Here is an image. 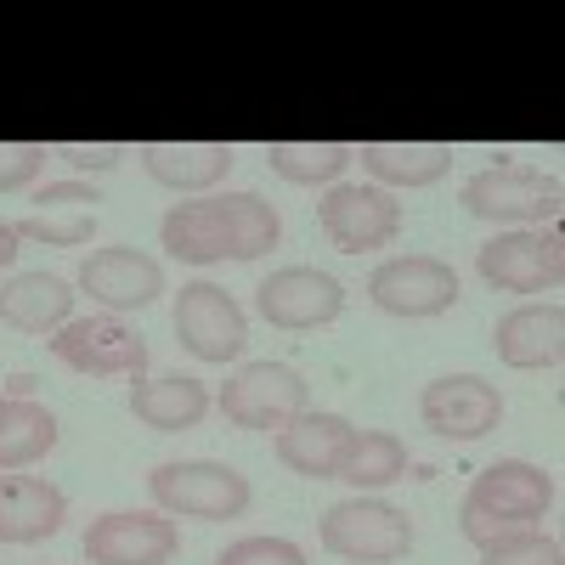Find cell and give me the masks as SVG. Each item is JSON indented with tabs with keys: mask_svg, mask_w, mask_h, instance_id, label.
<instances>
[{
	"mask_svg": "<svg viewBox=\"0 0 565 565\" xmlns=\"http://www.w3.org/2000/svg\"><path fill=\"white\" fill-rule=\"evenodd\" d=\"M159 244L186 260V266H215L232 255L226 244V221H221V204L215 199H193V204H175L164 221H159Z\"/></svg>",
	"mask_w": 565,
	"mask_h": 565,
	"instance_id": "7402d4cb",
	"label": "cell"
},
{
	"mask_svg": "<svg viewBox=\"0 0 565 565\" xmlns=\"http://www.w3.org/2000/svg\"><path fill=\"white\" fill-rule=\"evenodd\" d=\"M492 345L509 367H521V373H537V367H554L559 351H565V317L554 300L543 306H514L509 317H498L492 328Z\"/></svg>",
	"mask_w": 565,
	"mask_h": 565,
	"instance_id": "e0dca14e",
	"label": "cell"
},
{
	"mask_svg": "<svg viewBox=\"0 0 565 565\" xmlns=\"http://www.w3.org/2000/svg\"><path fill=\"white\" fill-rule=\"evenodd\" d=\"M476 266L503 295H559V277H565L559 226H548V232H526V226L498 232L492 244H481Z\"/></svg>",
	"mask_w": 565,
	"mask_h": 565,
	"instance_id": "5b68a950",
	"label": "cell"
},
{
	"mask_svg": "<svg viewBox=\"0 0 565 565\" xmlns=\"http://www.w3.org/2000/svg\"><path fill=\"white\" fill-rule=\"evenodd\" d=\"M148 492L159 514H181V521H238L249 509V476L215 458H186V463H159L148 476Z\"/></svg>",
	"mask_w": 565,
	"mask_h": 565,
	"instance_id": "7a4b0ae2",
	"label": "cell"
},
{
	"mask_svg": "<svg viewBox=\"0 0 565 565\" xmlns=\"http://www.w3.org/2000/svg\"><path fill=\"white\" fill-rule=\"evenodd\" d=\"M57 447V418L40 402H7V418H0V476L12 469H29L34 458H45Z\"/></svg>",
	"mask_w": 565,
	"mask_h": 565,
	"instance_id": "d4e9b609",
	"label": "cell"
},
{
	"mask_svg": "<svg viewBox=\"0 0 565 565\" xmlns=\"http://www.w3.org/2000/svg\"><path fill=\"white\" fill-rule=\"evenodd\" d=\"M322 548L351 565H391L413 548V521L385 498H345L322 514Z\"/></svg>",
	"mask_w": 565,
	"mask_h": 565,
	"instance_id": "3957f363",
	"label": "cell"
},
{
	"mask_svg": "<svg viewBox=\"0 0 565 565\" xmlns=\"http://www.w3.org/2000/svg\"><path fill=\"white\" fill-rule=\"evenodd\" d=\"M255 311L271 328L306 334V328H322L345 311V289H340V277H328L317 266H282L255 289Z\"/></svg>",
	"mask_w": 565,
	"mask_h": 565,
	"instance_id": "7c38bea8",
	"label": "cell"
},
{
	"mask_svg": "<svg viewBox=\"0 0 565 565\" xmlns=\"http://www.w3.org/2000/svg\"><path fill=\"white\" fill-rule=\"evenodd\" d=\"M130 413L159 436L193 430V424L210 413V385L186 380V373H164V380H136L130 385Z\"/></svg>",
	"mask_w": 565,
	"mask_h": 565,
	"instance_id": "44dd1931",
	"label": "cell"
},
{
	"mask_svg": "<svg viewBox=\"0 0 565 565\" xmlns=\"http://www.w3.org/2000/svg\"><path fill=\"white\" fill-rule=\"evenodd\" d=\"M68 498L40 476H0V543H45L63 532Z\"/></svg>",
	"mask_w": 565,
	"mask_h": 565,
	"instance_id": "ac0fdd59",
	"label": "cell"
},
{
	"mask_svg": "<svg viewBox=\"0 0 565 565\" xmlns=\"http://www.w3.org/2000/svg\"><path fill=\"white\" fill-rule=\"evenodd\" d=\"M141 164L175 193H204L232 170V141H141Z\"/></svg>",
	"mask_w": 565,
	"mask_h": 565,
	"instance_id": "ffe728a7",
	"label": "cell"
},
{
	"mask_svg": "<svg viewBox=\"0 0 565 565\" xmlns=\"http://www.w3.org/2000/svg\"><path fill=\"white\" fill-rule=\"evenodd\" d=\"M221 413H226V424H238V430H260V436L289 430V424L306 413L300 367H289V362H244L221 385Z\"/></svg>",
	"mask_w": 565,
	"mask_h": 565,
	"instance_id": "277c9868",
	"label": "cell"
},
{
	"mask_svg": "<svg viewBox=\"0 0 565 565\" xmlns=\"http://www.w3.org/2000/svg\"><path fill=\"white\" fill-rule=\"evenodd\" d=\"M0 418H7V396H0Z\"/></svg>",
	"mask_w": 565,
	"mask_h": 565,
	"instance_id": "d6a6232c",
	"label": "cell"
},
{
	"mask_svg": "<svg viewBox=\"0 0 565 565\" xmlns=\"http://www.w3.org/2000/svg\"><path fill=\"white\" fill-rule=\"evenodd\" d=\"M215 565H306V548L289 537H238L215 554Z\"/></svg>",
	"mask_w": 565,
	"mask_h": 565,
	"instance_id": "f1b7e54d",
	"label": "cell"
},
{
	"mask_svg": "<svg viewBox=\"0 0 565 565\" xmlns=\"http://www.w3.org/2000/svg\"><path fill=\"white\" fill-rule=\"evenodd\" d=\"M97 186L85 181H52L34 193V210L18 221V238H34V244H52V249H79L90 244L97 232Z\"/></svg>",
	"mask_w": 565,
	"mask_h": 565,
	"instance_id": "2e32d148",
	"label": "cell"
},
{
	"mask_svg": "<svg viewBox=\"0 0 565 565\" xmlns=\"http://www.w3.org/2000/svg\"><path fill=\"white\" fill-rule=\"evenodd\" d=\"M45 164V141H0V193L29 186Z\"/></svg>",
	"mask_w": 565,
	"mask_h": 565,
	"instance_id": "f546056e",
	"label": "cell"
},
{
	"mask_svg": "<svg viewBox=\"0 0 565 565\" xmlns=\"http://www.w3.org/2000/svg\"><path fill=\"white\" fill-rule=\"evenodd\" d=\"M215 204H221V221H226L232 260H260V255L277 249L282 221H277V210H271L260 193H226V199H215Z\"/></svg>",
	"mask_w": 565,
	"mask_h": 565,
	"instance_id": "484cf974",
	"label": "cell"
},
{
	"mask_svg": "<svg viewBox=\"0 0 565 565\" xmlns=\"http://www.w3.org/2000/svg\"><path fill=\"white\" fill-rule=\"evenodd\" d=\"M458 204L476 221H498V226H521V221H543V215L554 221L559 186L543 181V170H532V164H492L463 181Z\"/></svg>",
	"mask_w": 565,
	"mask_h": 565,
	"instance_id": "ba28073f",
	"label": "cell"
},
{
	"mask_svg": "<svg viewBox=\"0 0 565 565\" xmlns=\"http://www.w3.org/2000/svg\"><path fill=\"white\" fill-rule=\"evenodd\" d=\"M548 509H554L548 469H537L526 458H498L469 481L463 509H458V532L476 548H487V543H503L514 532H537Z\"/></svg>",
	"mask_w": 565,
	"mask_h": 565,
	"instance_id": "6da1fadb",
	"label": "cell"
},
{
	"mask_svg": "<svg viewBox=\"0 0 565 565\" xmlns=\"http://www.w3.org/2000/svg\"><path fill=\"white\" fill-rule=\"evenodd\" d=\"M317 226L328 232V244L345 255H367L396 244L402 232V204L385 186H362V181H334L317 204Z\"/></svg>",
	"mask_w": 565,
	"mask_h": 565,
	"instance_id": "8992f818",
	"label": "cell"
},
{
	"mask_svg": "<svg viewBox=\"0 0 565 565\" xmlns=\"http://www.w3.org/2000/svg\"><path fill=\"white\" fill-rule=\"evenodd\" d=\"M418 418H424V430H436L441 441H481L503 424V396H498V385L481 380V373H441V380L424 385Z\"/></svg>",
	"mask_w": 565,
	"mask_h": 565,
	"instance_id": "8fae6325",
	"label": "cell"
},
{
	"mask_svg": "<svg viewBox=\"0 0 565 565\" xmlns=\"http://www.w3.org/2000/svg\"><path fill=\"white\" fill-rule=\"evenodd\" d=\"M79 289L108 306L114 317L119 311H148L159 295H164V266L153 255H141L130 244H114V249H90L79 260Z\"/></svg>",
	"mask_w": 565,
	"mask_h": 565,
	"instance_id": "4fadbf2b",
	"label": "cell"
},
{
	"mask_svg": "<svg viewBox=\"0 0 565 565\" xmlns=\"http://www.w3.org/2000/svg\"><path fill=\"white\" fill-rule=\"evenodd\" d=\"M18 260V226L12 221H0V271H7Z\"/></svg>",
	"mask_w": 565,
	"mask_h": 565,
	"instance_id": "1f68e13d",
	"label": "cell"
},
{
	"mask_svg": "<svg viewBox=\"0 0 565 565\" xmlns=\"http://www.w3.org/2000/svg\"><path fill=\"white\" fill-rule=\"evenodd\" d=\"M362 170L380 175L385 186H430L452 170L447 141H362L356 148Z\"/></svg>",
	"mask_w": 565,
	"mask_h": 565,
	"instance_id": "603a6c76",
	"label": "cell"
},
{
	"mask_svg": "<svg viewBox=\"0 0 565 565\" xmlns=\"http://www.w3.org/2000/svg\"><path fill=\"white\" fill-rule=\"evenodd\" d=\"M175 543H181L175 521H164L153 509H119V514L90 521L85 559L90 565H170Z\"/></svg>",
	"mask_w": 565,
	"mask_h": 565,
	"instance_id": "5bb4252c",
	"label": "cell"
},
{
	"mask_svg": "<svg viewBox=\"0 0 565 565\" xmlns=\"http://www.w3.org/2000/svg\"><path fill=\"white\" fill-rule=\"evenodd\" d=\"M260 159L295 186H317V181L334 186L345 175V164L356 159V141H266Z\"/></svg>",
	"mask_w": 565,
	"mask_h": 565,
	"instance_id": "cb8c5ba5",
	"label": "cell"
},
{
	"mask_svg": "<svg viewBox=\"0 0 565 565\" xmlns=\"http://www.w3.org/2000/svg\"><path fill=\"white\" fill-rule=\"evenodd\" d=\"M367 300L380 306L385 317H441L458 306V271L436 255H396V260H380L367 277Z\"/></svg>",
	"mask_w": 565,
	"mask_h": 565,
	"instance_id": "52a82bcc",
	"label": "cell"
},
{
	"mask_svg": "<svg viewBox=\"0 0 565 565\" xmlns=\"http://www.w3.org/2000/svg\"><path fill=\"white\" fill-rule=\"evenodd\" d=\"M481 565H565V554H559V537H548L537 526V532H514L503 543H487Z\"/></svg>",
	"mask_w": 565,
	"mask_h": 565,
	"instance_id": "83f0119b",
	"label": "cell"
},
{
	"mask_svg": "<svg viewBox=\"0 0 565 565\" xmlns=\"http://www.w3.org/2000/svg\"><path fill=\"white\" fill-rule=\"evenodd\" d=\"M130 141H63L57 159H68L74 170H114L119 159H130Z\"/></svg>",
	"mask_w": 565,
	"mask_h": 565,
	"instance_id": "4dcf8cb0",
	"label": "cell"
},
{
	"mask_svg": "<svg viewBox=\"0 0 565 565\" xmlns=\"http://www.w3.org/2000/svg\"><path fill=\"white\" fill-rule=\"evenodd\" d=\"M175 340L199 362H238L249 345V317L215 282H186L175 295Z\"/></svg>",
	"mask_w": 565,
	"mask_h": 565,
	"instance_id": "9c48e42d",
	"label": "cell"
},
{
	"mask_svg": "<svg viewBox=\"0 0 565 565\" xmlns=\"http://www.w3.org/2000/svg\"><path fill=\"white\" fill-rule=\"evenodd\" d=\"M356 447V424L345 413H300L289 430H277V458L306 481H340V463Z\"/></svg>",
	"mask_w": 565,
	"mask_h": 565,
	"instance_id": "9a60e30c",
	"label": "cell"
},
{
	"mask_svg": "<svg viewBox=\"0 0 565 565\" xmlns=\"http://www.w3.org/2000/svg\"><path fill=\"white\" fill-rule=\"evenodd\" d=\"M52 356L74 373H97V380H108V373L141 380V367H148V340L114 311L108 317H74L52 334Z\"/></svg>",
	"mask_w": 565,
	"mask_h": 565,
	"instance_id": "30bf717a",
	"label": "cell"
},
{
	"mask_svg": "<svg viewBox=\"0 0 565 565\" xmlns=\"http://www.w3.org/2000/svg\"><path fill=\"white\" fill-rule=\"evenodd\" d=\"M402 476H407V447H402V436H391V430H356V447H351V458L340 463V481L356 487V492H380V487H391V481H402Z\"/></svg>",
	"mask_w": 565,
	"mask_h": 565,
	"instance_id": "4316f807",
	"label": "cell"
},
{
	"mask_svg": "<svg viewBox=\"0 0 565 565\" xmlns=\"http://www.w3.org/2000/svg\"><path fill=\"white\" fill-rule=\"evenodd\" d=\"M0 322L18 334H57L63 322H74V289L52 271H18L0 289Z\"/></svg>",
	"mask_w": 565,
	"mask_h": 565,
	"instance_id": "d6986e66",
	"label": "cell"
}]
</instances>
